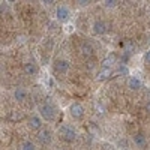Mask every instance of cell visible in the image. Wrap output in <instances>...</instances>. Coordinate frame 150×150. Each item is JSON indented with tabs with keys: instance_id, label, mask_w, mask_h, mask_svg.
Here are the masks:
<instances>
[{
	"instance_id": "6da1fadb",
	"label": "cell",
	"mask_w": 150,
	"mask_h": 150,
	"mask_svg": "<svg viewBox=\"0 0 150 150\" xmlns=\"http://www.w3.org/2000/svg\"><path fill=\"white\" fill-rule=\"evenodd\" d=\"M56 114H57V111H56V107L53 104H50V102H45L39 107V116L44 119V120H54L56 119Z\"/></svg>"
},
{
	"instance_id": "7a4b0ae2",
	"label": "cell",
	"mask_w": 150,
	"mask_h": 150,
	"mask_svg": "<svg viewBox=\"0 0 150 150\" xmlns=\"http://www.w3.org/2000/svg\"><path fill=\"white\" fill-rule=\"evenodd\" d=\"M59 135H60L62 140L69 141V143L77 140V132H75V129H74L72 126H69V125H63V126H60Z\"/></svg>"
},
{
	"instance_id": "3957f363",
	"label": "cell",
	"mask_w": 150,
	"mask_h": 150,
	"mask_svg": "<svg viewBox=\"0 0 150 150\" xmlns=\"http://www.w3.org/2000/svg\"><path fill=\"white\" fill-rule=\"evenodd\" d=\"M84 107L81 105V104H78V102H74V104H71V107H69V114H71V117L74 119V120H81L83 117H84Z\"/></svg>"
},
{
	"instance_id": "277c9868",
	"label": "cell",
	"mask_w": 150,
	"mask_h": 150,
	"mask_svg": "<svg viewBox=\"0 0 150 150\" xmlns=\"http://www.w3.org/2000/svg\"><path fill=\"white\" fill-rule=\"evenodd\" d=\"M69 15H71V11L66 5H59L56 8V18L59 23H66Z\"/></svg>"
},
{
	"instance_id": "5b68a950",
	"label": "cell",
	"mask_w": 150,
	"mask_h": 150,
	"mask_svg": "<svg viewBox=\"0 0 150 150\" xmlns=\"http://www.w3.org/2000/svg\"><path fill=\"white\" fill-rule=\"evenodd\" d=\"M36 137H38V141H39L41 144H50L53 141V134L48 129H41Z\"/></svg>"
},
{
	"instance_id": "8992f818",
	"label": "cell",
	"mask_w": 150,
	"mask_h": 150,
	"mask_svg": "<svg viewBox=\"0 0 150 150\" xmlns=\"http://www.w3.org/2000/svg\"><path fill=\"white\" fill-rule=\"evenodd\" d=\"M54 69L56 72L59 74H66L69 71V62L68 60H63V59H59L54 62Z\"/></svg>"
},
{
	"instance_id": "52a82bcc",
	"label": "cell",
	"mask_w": 150,
	"mask_h": 150,
	"mask_svg": "<svg viewBox=\"0 0 150 150\" xmlns=\"http://www.w3.org/2000/svg\"><path fill=\"white\" fill-rule=\"evenodd\" d=\"M29 126H30V129L39 132L42 129V117L41 116H32L29 119Z\"/></svg>"
},
{
	"instance_id": "ba28073f",
	"label": "cell",
	"mask_w": 150,
	"mask_h": 150,
	"mask_svg": "<svg viewBox=\"0 0 150 150\" xmlns=\"http://www.w3.org/2000/svg\"><path fill=\"white\" fill-rule=\"evenodd\" d=\"M92 30H93L95 35H104V33L107 32V24H105L104 21H101V20H98V21L93 23Z\"/></svg>"
},
{
	"instance_id": "9c48e42d",
	"label": "cell",
	"mask_w": 150,
	"mask_h": 150,
	"mask_svg": "<svg viewBox=\"0 0 150 150\" xmlns=\"http://www.w3.org/2000/svg\"><path fill=\"white\" fill-rule=\"evenodd\" d=\"M27 96H29L27 90L23 89V87H17L15 92H14V99H15L17 102H24L27 99Z\"/></svg>"
},
{
	"instance_id": "30bf717a",
	"label": "cell",
	"mask_w": 150,
	"mask_h": 150,
	"mask_svg": "<svg viewBox=\"0 0 150 150\" xmlns=\"http://www.w3.org/2000/svg\"><path fill=\"white\" fill-rule=\"evenodd\" d=\"M128 87L131 90H140L141 87H143V83H141V80L138 78V77H129L128 78Z\"/></svg>"
},
{
	"instance_id": "8fae6325",
	"label": "cell",
	"mask_w": 150,
	"mask_h": 150,
	"mask_svg": "<svg viewBox=\"0 0 150 150\" xmlns=\"http://www.w3.org/2000/svg\"><path fill=\"white\" fill-rule=\"evenodd\" d=\"M132 140H134V144L137 147H140V149H144L146 144H147V140H146V137L143 134H135Z\"/></svg>"
},
{
	"instance_id": "7c38bea8",
	"label": "cell",
	"mask_w": 150,
	"mask_h": 150,
	"mask_svg": "<svg viewBox=\"0 0 150 150\" xmlns=\"http://www.w3.org/2000/svg\"><path fill=\"white\" fill-rule=\"evenodd\" d=\"M114 63H116V56H114V54H110V56H107V57L102 60V68L111 69Z\"/></svg>"
},
{
	"instance_id": "4fadbf2b",
	"label": "cell",
	"mask_w": 150,
	"mask_h": 150,
	"mask_svg": "<svg viewBox=\"0 0 150 150\" xmlns=\"http://www.w3.org/2000/svg\"><path fill=\"white\" fill-rule=\"evenodd\" d=\"M24 72H26V75H29V77H35L36 72H38V68L35 66V63L29 62V63L24 65Z\"/></svg>"
},
{
	"instance_id": "5bb4252c",
	"label": "cell",
	"mask_w": 150,
	"mask_h": 150,
	"mask_svg": "<svg viewBox=\"0 0 150 150\" xmlns=\"http://www.w3.org/2000/svg\"><path fill=\"white\" fill-rule=\"evenodd\" d=\"M110 77H111V69H105V68H102V71H99L96 80H98V81H105V80H108Z\"/></svg>"
},
{
	"instance_id": "9a60e30c",
	"label": "cell",
	"mask_w": 150,
	"mask_h": 150,
	"mask_svg": "<svg viewBox=\"0 0 150 150\" xmlns=\"http://www.w3.org/2000/svg\"><path fill=\"white\" fill-rule=\"evenodd\" d=\"M80 50H81V54H83V56H87V57H89V56L93 54V48H92V45H90V44H87V42H84V44L80 47Z\"/></svg>"
},
{
	"instance_id": "2e32d148",
	"label": "cell",
	"mask_w": 150,
	"mask_h": 150,
	"mask_svg": "<svg viewBox=\"0 0 150 150\" xmlns=\"http://www.w3.org/2000/svg\"><path fill=\"white\" fill-rule=\"evenodd\" d=\"M21 150H36V146L32 141H24L21 146Z\"/></svg>"
},
{
	"instance_id": "e0dca14e",
	"label": "cell",
	"mask_w": 150,
	"mask_h": 150,
	"mask_svg": "<svg viewBox=\"0 0 150 150\" xmlns=\"http://www.w3.org/2000/svg\"><path fill=\"white\" fill-rule=\"evenodd\" d=\"M116 0H105V2H104V5L107 6V8H114L116 6Z\"/></svg>"
},
{
	"instance_id": "ac0fdd59",
	"label": "cell",
	"mask_w": 150,
	"mask_h": 150,
	"mask_svg": "<svg viewBox=\"0 0 150 150\" xmlns=\"http://www.w3.org/2000/svg\"><path fill=\"white\" fill-rule=\"evenodd\" d=\"M119 72H122V74H126V75H128V72H129V71H128V68L125 66V65H120V66H119Z\"/></svg>"
},
{
	"instance_id": "d6986e66",
	"label": "cell",
	"mask_w": 150,
	"mask_h": 150,
	"mask_svg": "<svg viewBox=\"0 0 150 150\" xmlns=\"http://www.w3.org/2000/svg\"><path fill=\"white\" fill-rule=\"evenodd\" d=\"M144 62L150 65V50H147V51H146V54H144Z\"/></svg>"
},
{
	"instance_id": "ffe728a7",
	"label": "cell",
	"mask_w": 150,
	"mask_h": 150,
	"mask_svg": "<svg viewBox=\"0 0 150 150\" xmlns=\"http://www.w3.org/2000/svg\"><path fill=\"white\" fill-rule=\"evenodd\" d=\"M147 110H149V111H150V104H147Z\"/></svg>"
}]
</instances>
